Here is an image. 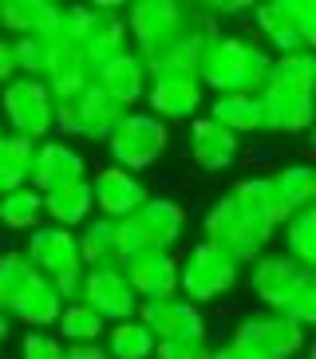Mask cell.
Returning a JSON list of instances; mask_svg holds the SVG:
<instances>
[{
  "mask_svg": "<svg viewBox=\"0 0 316 359\" xmlns=\"http://www.w3.org/2000/svg\"><path fill=\"white\" fill-rule=\"evenodd\" d=\"M91 83L126 111L131 103H138V99L147 95V64H143V55L135 48H123L111 60L91 67Z\"/></svg>",
  "mask_w": 316,
  "mask_h": 359,
  "instance_id": "e0dca14e",
  "label": "cell"
},
{
  "mask_svg": "<svg viewBox=\"0 0 316 359\" xmlns=\"http://www.w3.org/2000/svg\"><path fill=\"white\" fill-rule=\"evenodd\" d=\"M20 355L24 359H63V344L55 336H48V332H24Z\"/></svg>",
  "mask_w": 316,
  "mask_h": 359,
  "instance_id": "f35d334b",
  "label": "cell"
},
{
  "mask_svg": "<svg viewBox=\"0 0 316 359\" xmlns=\"http://www.w3.org/2000/svg\"><path fill=\"white\" fill-rule=\"evenodd\" d=\"M135 320L150 332L154 344H174V339H206V320L198 304L166 296V300H138Z\"/></svg>",
  "mask_w": 316,
  "mask_h": 359,
  "instance_id": "4fadbf2b",
  "label": "cell"
},
{
  "mask_svg": "<svg viewBox=\"0 0 316 359\" xmlns=\"http://www.w3.org/2000/svg\"><path fill=\"white\" fill-rule=\"evenodd\" d=\"M301 273H305V269H301L296 261H289V257H257L253 276H249V288H253V296L273 312Z\"/></svg>",
  "mask_w": 316,
  "mask_h": 359,
  "instance_id": "484cf974",
  "label": "cell"
},
{
  "mask_svg": "<svg viewBox=\"0 0 316 359\" xmlns=\"http://www.w3.org/2000/svg\"><path fill=\"white\" fill-rule=\"evenodd\" d=\"M273 55L261 43L242 36H210L202 48L198 87H213L218 95H257L269 79Z\"/></svg>",
  "mask_w": 316,
  "mask_h": 359,
  "instance_id": "6da1fadb",
  "label": "cell"
},
{
  "mask_svg": "<svg viewBox=\"0 0 316 359\" xmlns=\"http://www.w3.org/2000/svg\"><path fill=\"white\" fill-rule=\"evenodd\" d=\"M55 24H60V4H48V0H4L0 4V28H8L20 36H40V40H52Z\"/></svg>",
  "mask_w": 316,
  "mask_h": 359,
  "instance_id": "7402d4cb",
  "label": "cell"
},
{
  "mask_svg": "<svg viewBox=\"0 0 316 359\" xmlns=\"http://www.w3.org/2000/svg\"><path fill=\"white\" fill-rule=\"evenodd\" d=\"M32 158H36V142L20 135H4L0 138V194H12L28 186Z\"/></svg>",
  "mask_w": 316,
  "mask_h": 359,
  "instance_id": "83f0119b",
  "label": "cell"
},
{
  "mask_svg": "<svg viewBox=\"0 0 316 359\" xmlns=\"http://www.w3.org/2000/svg\"><path fill=\"white\" fill-rule=\"evenodd\" d=\"M0 115L12 127V135L20 138H40L52 135V115H55V99L52 91L44 87V79H12V83L0 87Z\"/></svg>",
  "mask_w": 316,
  "mask_h": 359,
  "instance_id": "ba28073f",
  "label": "cell"
},
{
  "mask_svg": "<svg viewBox=\"0 0 316 359\" xmlns=\"http://www.w3.org/2000/svg\"><path fill=\"white\" fill-rule=\"evenodd\" d=\"M147 103L158 123H190L202 107V87L198 79H162V83H147Z\"/></svg>",
  "mask_w": 316,
  "mask_h": 359,
  "instance_id": "ffe728a7",
  "label": "cell"
},
{
  "mask_svg": "<svg viewBox=\"0 0 316 359\" xmlns=\"http://www.w3.org/2000/svg\"><path fill=\"white\" fill-rule=\"evenodd\" d=\"M261 103V130L273 135H301L312 123V91L296 83H284L277 75L265 79V87L257 91Z\"/></svg>",
  "mask_w": 316,
  "mask_h": 359,
  "instance_id": "7c38bea8",
  "label": "cell"
},
{
  "mask_svg": "<svg viewBox=\"0 0 316 359\" xmlns=\"http://www.w3.org/2000/svg\"><path fill=\"white\" fill-rule=\"evenodd\" d=\"M0 138H4V127H0Z\"/></svg>",
  "mask_w": 316,
  "mask_h": 359,
  "instance_id": "7bdbcfd3",
  "label": "cell"
},
{
  "mask_svg": "<svg viewBox=\"0 0 316 359\" xmlns=\"http://www.w3.org/2000/svg\"><path fill=\"white\" fill-rule=\"evenodd\" d=\"M79 245V261L84 269H119L123 264V237H119V222L95 217L84 225V233L75 237Z\"/></svg>",
  "mask_w": 316,
  "mask_h": 359,
  "instance_id": "cb8c5ba5",
  "label": "cell"
},
{
  "mask_svg": "<svg viewBox=\"0 0 316 359\" xmlns=\"http://www.w3.org/2000/svg\"><path fill=\"white\" fill-rule=\"evenodd\" d=\"M16 75V64H12V40H0V87L12 83Z\"/></svg>",
  "mask_w": 316,
  "mask_h": 359,
  "instance_id": "60d3db41",
  "label": "cell"
},
{
  "mask_svg": "<svg viewBox=\"0 0 316 359\" xmlns=\"http://www.w3.org/2000/svg\"><path fill=\"white\" fill-rule=\"evenodd\" d=\"M273 312H281L284 320H293V324H301V327L316 324V273L312 269H305V273L296 276L293 288L284 292V300Z\"/></svg>",
  "mask_w": 316,
  "mask_h": 359,
  "instance_id": "e575fe53",
  "label": "cell"
},
{
  "mask_svg": "<svg viewBox=\"0 0 316 359\" xmlns=\"http://www.w3.org/2000/svg\"><path fill=\"white\" fill-rule=\"evenodd\" d=\"M24 261L36 269V273L55 285V292L63 296V304H75L79 300V285H84V261H79V245H75V233L55 229V225H36L24 245Z\"/></svg>",
  "mask_w": 316,
  "mask_h": 359,
  "instance_id": "3957f363",
  "label": "cell"
},
{
  "mask_svg": "<svg viewBox=\"0 0 316 359\" xmlns=\"http://www.w3.org/2000/svg\"><path fill=\"white\" fill-rule=\"evenodd\" d=\"M273 186L281 190V198L289 201V210H305L316 201V170L305 166V162H293V166H284L273 174Z\"/></svg>",
  "mask_w": 316,
  "mask_h": 359,
  "instance_id": "d590c367",
  "label": "cell"
},
{
  "mask_svg": "<svg viewBox=\"0 0 316 359\" xmlns=\"http://www.w3.org/2000/svg\"><path fill=\"white\" fill-rule=\"evenodd\" d=\"M230 344L261 359H293L296 351H305V327L284 320L281 312H257V316L237 324Z\"/></svg>",
  "mask_w": 316,
  "mask_h": 359,
  "instance_id": "8fae6325",
  "label": "cell"
},
{
  "mask_svg": "<svg viewBox=\"0 0 316 359\" xmlns=\"http://www.w3.org/2000/svg\"><path fill=\"white\" fill-rule=\"evenodd\" d=\"M44 217V201L32 186H20L12 194H0V225L12 233H32Z\"/></svg>",
  "mask_w": 316,
  "mask_h": 359,
  "instance_id": "1f68e13d",
  "label": "cell"
},
{
  "mask_svg": "<svg viewBox=\"0 0 316 359\" xmlns=\"http://www.w3.org/2000/svg\"><path fill=\"white\" fill-rule=\"evenodd\" d=\"M126 20V36L135 40V52L147 60H158L174 40L202 24V8H186V4H170V0H138L123 12Z\"/></svg>",
  "mask_w": 316,
  "mask_h": 359,
  "instance_id": "277c9868",
  "label": "cell"
},
{
  "mask_svg": "<svg viewBox=\"0 0 316 359\" xmlns=\"http://www.w3.org/2000/svg\"><path fill=\"white\" fill-rule=\"evenodd\" d=\"M36 280H40V273L24 261V253H0V312L8 320Z\"/></svg>",
  "mask_w": 316,
  "mask_h": 359,
  "instance_id": "f1b7e54d",
  "label": "cell"
},
{
  "mask_svg": "<svg viewBox=\"0 0 316 359\" xmlns=\"http://www.w3.org/2000/svg\"><path fill=\"white\" fill-rule=\"evenodd\" d=\"M126 48V20L119 4H95L91 8V32H87V43H84V55L87 64H103L111 60L115 52Z\"/></svg>",
  "mask_w": 316,
  "mask_h": 359,
  "instance_id": "603a6c76",
  "label": "cell"
},
{
  "mask_svg": "<svg viewBox=\"0 0 316 359\" xmlns=\"http://www.w3.org/2000/svg\"><path fill=\"white\" fill-rule=\"evenodd\" d=\"M202 233H206V241L218 245L221 253L233 257L237 264H253L265 253V245L273 241L277 225L269 222L261 210H253L242 198L225 194V198H218L210 205V213L202 217Z\"/></svg>",
  "mask_w": 316,
  "mask_h": 359,
  "instance_id": "7a4b0ae2",
  "label": "cell"
},
{
  "mask_svg": "<svg viewBox=\"0 0 316 359\" xmlns=\"http://www.w3.org/2000/svg\"><path fill=\"white\" fill-rule=\"evenodd\" d=\"M119 273L126 276V285L135 288L138 300H166L178 292V261H174V253H162V249L126 257Z\"/></svg>",
  "mask_w": 316,
  "mask_h": 359,
  "instance_id": "ac0fdd59",
  "label": "cell"
},
{
  "mask_svg": "<svg viewBox=\"0 0 316 359\" xmlns=\"http://www.w3.org/2000/svg\"><path fill=\"white\" fill-rule=\"evenodd\" d=\"M60 312H63V296L55 292V285H48V280L40 276V280L28 288V296L16 304L12 320H20L28 332H44V327H55Z\"/></svg>",
  "mask_w": 316,
  "mask_h": 359,
  "instance_id": "4316f807",
  "label": "cell"
},
{
  "mask_svg": "<svg viewBox=\"0 0 316 359\" xmlns=\"http://www.w3.org/2000/svg\"><path fill=\"white\" fill-rule=\"evenodd\" d=\"M237 269L242 264L233 261V257H225L218 245L202 241L178 264V288L186 292L190 304H210V300H218L221 292H230L237 285Z\"/></svg>",
  "mask_w": 316,
  "mask_h": 359,
  "instance_id": "30bf717a",
  "label": "cell"
},
{
  "mask_svg": "<svg viewBox=\"0 0 316 359\" xmlns=\"http://www.w3.org/2000/svg\"><path fill=\"white\" fill-rule=\"evenodd\" d=\"M79 304H87L103 324L107 320L123 324V320H135L138 296H135V288L126 285V276L119 269H87L84 285H79Z\"/></svg>",
  "mask_w": 316,
  "mask_h": 359,
  "instance_id": "5bb4252c",
  "label": "cell"
},
{
  "mask_svg": "<svg viewBox=\"0 0 316 359\" xmlns=\"http://www.w3.org/2000/svg\"><path fill=\"white\" fill-rule=\"evenodd\" d=\"M210 118L233 135H253V130H261V103H257V95H213Z\"/></svg>",
  "mask_w": 316,
  "mask_h": 359,
  "instance_id": "f546056e",
  "label": "cell"
},
{
  "mask_svg": "<svg viewBox=\"0 0 316 359\" xmlns=\"http://www.w3.org/2000/svg\"><path fill=\"white\" fill-rule=\"evenodd\" d=\"M237 135L225 130L221 123L213 118H194L190 123V158L198 162L202 170H210V174H221V170H230L237 162Z\"/></svg>",
  "mask_w": 316,
  "mask_h": 359,
  "instance_id": "d6986e66",
  "label": "cell"
},
{
  "mask_svg": "<svg viewBox=\"0 0 316 359\" xmlns=\"http://www.w3.org/2000/svg\"><path fill=\"white\" fill-rule=\"evenodd\" d=\"M55 332L60 336L55 339H67V348L72 344H99V336H103V320L95 316L87 304H63L60 320H55Z\"/></svg>",
  "mask_w": 316,
  "mask_h": 359,
  "instance_id": "836d02e7",
  "label": "cell"
},
{
  "mask_svg": "<svg viewBox=\"0 0 316 359\" xmlns=\"http://www.w3.org/2000/svg\"><path fill=\"white\" fill-rule=\"evenodd\" d=\"M123 115H126L123 107L91 83V87H84L75 99L55 103L52 130H60V135H67V138H95V142H107L111 130H115V123Z\"/></svg>",
  "mask_w": 316,
  "mask_h": 359,
  "instance_id": "9c48e42d",
  "label": "cell"
},
{
  "mask_svg": "<svg viewBox=\"0 0 316 359\" xmlns=\"http://www.w3.org/2000/svg\"><path fill=\"white\" fill-rule=\"evenodd\" d=\"M107 355L111 359H154V339L138 320L111 324L107 332Z\"/></svg>",
  "mask_w": 316,
  "mask_h": 359,
  "instance_id": "d6a6232c",
  "label": "cell"
},
{
  "mask_svg": "<svg viewBox=\"0 0 316 359\" xmlns=\"http://www.w3.org/2000/svg\"><path fill=\"white\" fill-rule=\"evenodd\" d=\"M284 257L296 261L301 269H312L316 264V205L296 210L284 222Z\"/></svg>",
  "mask_w": 316,
  "mask_h": 359,
  "instance_id": "4dcf8cb0",
  "label": "cell"
},
{
  "mask_svg": "<svg viewBox=\"0 0 316 359\" xmlns=\"http://www.w3.org/2000/svg\"><path fill=\"white\" fill-rule=\"evenodd\" d=\"M166 147H170V127L158 123L154 115H147V111H126L107 138V150H111L115 166L126 170V174L154 166L166 154Z\"/></svg>",
  "mask_w": 316,
  "mask_h": 359,
  "instance_id": "5b68a950",
  "label": "cell"
},
{
  "mask_svg": "<svg viewBox=\"0 0 316 359\" xmlns=\"http://www.w3.org/2000/svg\"><path fill=\"white\" fill-rule=\"evenodd\" d=\"M257 32L273 43L269 55L308 52L316 43V4L312 0H277V4H257L253 8Z\"/></svg>",
  "mask_w": 316,
  "mask_h": 359,
  "instance_id": "52a82bcc",
  "label": "cell"
},
{
  "mask_svg": "<svg viewBox=\"0 0 316 359\" xmlns=\"http://www.w3.org/2000/svg\"><path fill=\"white\" fill-rule=\"evenodd\" d=\"M48 55H52V43L40 40V36H20L12 40V64L24 79H44L48 72Z\"/></svg>",
  "mask_w": 316,
  "mask_h": 359,
  "instance_id": "8d00e7d4",
  "label": "cell"
},
{
  "mask_svg": "<svg viewBox=\"0 0 316 359\" xmlns=\"http://www.w3.org/2000/svg\"><path fill=\"white\" fill-rule=\"evenodd\" d=\"M87 186H91V201H95V210H99V217H107V222H126L131 213H138L150 201V194L138 182V174H126L119 166L99 170L95 182H87Z\"/></svg>",
  "mask_w": 316,
  "mask_h": 359,
  "instance_id": "2e32d148",
  "label": "cell"
},
{
  "mask_svg": "<svg viewBox=\"0 0 316 359\" xmlns=\"http://www.w3.org/2000/svg\"><path fill=\"white\" fill-rule=\"evenodd\" d=\"M4 339H8V316L0 312V348H4Z\"/></svg>",
  "mask_w": 316,
  "mask_h": 359,
  "instance_id": "b9f144b4",
  "label": "cell"
},
{
  "mask_svg": "<svg viewBox=\"0 0 316 359\" xmlns=\"http://www.w3.org/2000/svg\"><path fill=\"white\" fill-rule=\"evenodd\" d=\"M269 75H277V79H284V83H296V87H308V91H312V52L273 55Z\"/></svg>",
  "mask_w": 316,
  "mask_h": 359,
  "instance_id": "74e56055",
  "label": "cell"
},
{
  "mask_svg": "<svg viewBox=\"0 0 316 359\" xmlns=\"http://www.w3.org/2000/svg\"><path fill=\"white\" fill-rule=\"evenodd\" d=\"M48 43H52V40H48ZM44 87L52 91L55 103L75 99L84 87H91V64H87V55L75 52V48H60V43H52L48 72H44Z\"/></svg>",
  "mask_w": 316,
  "mask_h": 359,
  "instance_id": "44dd1931",
  "label": "cell"
},
{
  "mask_svg": "<svg viewBox=\"0 0 316 359\" xmlns=\"http://www.w3.org/2000/svg\"><path fill=\"white\" fill-rule=\"evenodd\" d=\"M44 201V217H52L55 229H67L72 233L75 225H87L95 201H91V186L87 182H72V186H60V190H48L40 194Z\"/></svg>",
  "mask_w": 316,
  "mask_h": 359,
  "instance_id": "d4e9b609",
  "label": "cell"
},
{
  "mask_svg": "<svg viewBox=\"0 0 316 359\" xmlns=\"http://www.w3.org/2000/svg\"><path fill=\"white\" fill-rule=\"evenodd\" d=\"M182 233H186V210L170 198H150L138 213H131L126 222H119L123 261L135 253H150V249L170 253V245H178Z\"/></svg>",
  "mask_w": 316,
  "mask_h": 359,
  "instance_id": "8992f818",
  "label": "cell"
},
{
  "mask_svg": "<svg viewBox=\"0 0 316 359\" xmlns=\"http://www.w3.org/2000/svg\"><path fill=\"white\" fill-rule=\"evenodd\" d=\"M63 359H111V355L99 344H72V348H63Z\"/></svg>",
  "mask_w": 316,
  "mask_h": 359,
  "instance_id": "ab89813d",
  "label": "cell"
},
{
  "mask_svg": "<svg viewBox=\"0 0 316 359\" xmlns=\"http://www.w3.org/2000/svg\"><path fill=\"white\" fill-rule=\"evenodd\" d=\"M72 182H87V158L72 142L63 138H48V142H36V158H32V174L28 186L36 194L60 190V186H72Z\"/></svg>",
  "mask_w": 316,
  "mask_h": 359,
  "instance_id": "9a60e30c",
  "label": "cell"
}]
</instances>
